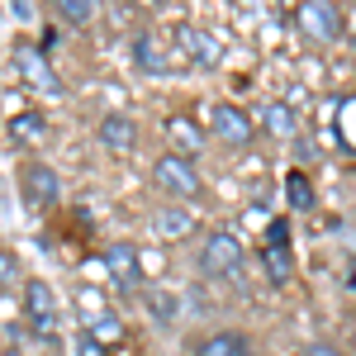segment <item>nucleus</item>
Here are the masks:
<instances>
[{
  "instance_id": "a211bd4d",
  "label": "nucleus",
  "mask_w": 356,
  "mask_h": 356,
  "mask_svg": "<svg viewBox=\"0 0 356 356\" xmlns=\"http://www.w3.org/2000/svg\"><path fill=\"white\" fill-rule=\"evenodd\" d=\"M86 332H90L100 347H110V342H119V337H124V318H119L114 309H105V314H95V318L86 323Z\"/></svg>"
},
{
  "instance_id": "f257e3e1",
  "label": "nucleus",
  "mask_w": 356,
  "mask_h": 356,
  "mask_svg": "<svg viewBox=\"0 0 356 356\" xmlns=\"http://www.w3.org/2000/svg\"><path fill=\"white\" fill-rule=\"evenodd\" d=\"M295 29H300V38L318 43V48H332V43L347 33L337 0H300V5H295Z\"/></svg>"
},
{
  "instance_id": "9b49d317",
  "label": "nucleus",
  "mask_w": 356,
  "mask_h": 356,
  "mask_svg": "<svg viewBox=\"0 0 356 356\" xmlns=\"http://www.w3.org/2000/svg\"><path fill=\"white\" fill-rule=\"evenodd\" d=\"M95 138H100V147H105V152H114V157H129V152L138 147V124L129 119V114L114 110V114H105V119H100Z\"/></svg>"
},
{
  "instance_id": "a878e982",
  "label": "nucleus",
  "mask_w": 356,
  "mask_h": 356,
  "mask_svg": "<svg viewBox=\"0 0 356 356\" xmlns=\"http://www.w3.org/2000/svg\"><path fill=\"white\" fill-rule=\"evenodd\" d=\"M48 356H62V352H57V342H53V352H48Z\"/></svg>"
},
{
  "instance_id": "bb28decb",
  "label": "nucleus",
  "mask_w": 356,
  "mask_h": 356,
  "mask_svg": "<svg viewBox=\"0 0 356 356\" xmlns=\"http://www.w3.org/2000/svg\"><path fill=\"white\" fill-rule=\"evenodd\" d=\"M252 356H257V352H252Z\"/></svg>"
},
{
  "instance_id": "f8f14e48",
  "label": "nucleus",
  "mask_w": 356,
  "mask_h": 356,
  "mask_svg": "<svg viewBox=\"0 0 356 356\" xmlns=\"http://www.w3.org/2000/svg\"><path fill=\"white\" fill-rule=\"evenodd\" d=\"M129 53H134L138 72H147V76H162V72H171L166 62H171V53H166V43H157L152 33H138L134 43H129Z\"/></svg>"
},
{
  "instance_id": "393cba45",
  "label": "nucleus",
  "mask_w": 356,
  "mask_h": 356,
  "mask_svg": "<svg viewBox=\"0 0 356 356\" xmlns=\"http://www.w3.org/2000/svg\"><path fill=\"white\" fill-rule=\"evenodd\" d=\"M134 5H143V10H157V5H166V0H134Z\"/></svg>"
},
{
  "instance_id": "0eeeda50",
  "label": "nucleus",
  "mask_w": 356,
  "mask_h": 356,
  "mask_svg": "<svg viewBox=\"0 0 356 356\" xmlns=\"http://www.w3.org/2000/svg\"><path fill=\"white\" fill-rule=\"evenodd\" d=\"M19 191L33 209H53L57 195H62V181H57V171L48 162H24L19 166Z\"/></svg>"
},
{
  "instance_id": "aec40b11",
  "label": "nucleus",
  "mask_w": 356,
  "mask_h": 356,
  "mask_svg": "<svg viewBox=\"0 0 356 356\" xmlns=\"http://www.w3.org/2000/svg\"><path fill=\"white\" fill-rule=\"evenodd\" d=\"M53 10L67 19L72 29H86L90 19H95V0H53Z\"/></svg>"
},
{
  "instance_id": "7ed1b4c3",
  "label": "nucleus",
  "mask_w": 356,
  "mask_h": 356,
  "mask_svg": "<svg viewBox=\"0 0 356 356\" xmlns=\"http://www.w3.org/2000/svg\"><path fill=\"white\" fill-rule=\"evenodd\" d=\"M152 181H157V191L166 200H181V204H191L204 195V181H200V171H195L191 157H176V152H162L157 166H152Z\"/></svg>"
},
{
  "instance_id": "4be33fe9",
  "label": "nucleus",
  "mask_w": 356,
  "mask_h": 356,
  "mask_svg": "<svg viewBox=\"0 0 356 356\" xmlns=\"http://www.w3.org/2000/svg\"><path fill=\"white\" fill-rule=\"evenodd\" d=\"M76 356H105V347H100L90 332H81V337H76Z\"/></svg>"
},
{
  "instance_id": "412c9836",
  "label": "nucleus",
  "mask_w": 356,
  "mask_h": 356,
  "mask_svg": "<svg viewBox=\"0 0 356 356\" xmlns=\"http://www.w3.org/2000/svg\"><path fill=\"white\" fill-rule=\"evenodd\" d=\"M285 191H290V204L295 209H314V191H309V176L304 171H290L285 176Z\"/></svg>"
},
{
  "instance_id": "2eb2a0df",
  "label": "nucleus",
  "mask_w": 356,
  "mask_h": 356,
  "mask_svg": "<svg viewBox=\"0 0 356 356\" xmlns=\"http://www.w3.org/2000/svg\"><path fill=\"white\" fill-rule=\"evenodd\" d=\"M257 129H266L271 138H295L300 119H295V110H290V105L271 100V105H261V114H257Z\"/></svg>"
},
{
  "instance_id": "dca6fc26",
  "label": "nucleus",
  "mask_w": 356,
  "mask_h": 356,
  "mask_svg": "<svg viewBox=\"0 0 356 356\" xmlns=\"http://www.w3.org/2000/svg\"><path fill=\"white\" fill-rule=\"evenodd\" d=\"M152 233H157L162 243H176V238H191L195 233V219L186 209H162V214L152 219Z\"/></svg>"
},
{
  "instance_id": "1a4fd4ad",
  "label": "nucleus",
  "mask_w": 356,
  "mask_h": 356,
  "mask_svg": "<svg viewBox=\"0 0 356 356\" xmlns=\"http://www.w3.org/2000/svg\"><path fill=\"white\" fill-rule=\"evenodd\" d=\"M15 72H19V81H29L33 90H43V95H62V81H57V72L48 67V57L38 53V48H15Z\"/></svg>"
},
{
  "instance_id": "5701e85b",
  "label": "nucleus",
  "mask_w": 356,
  "mask_h": 356,
  "mask_svg": "<svg viewBox=\"0 0 356 356\" xmlns=\"http://www.w3.org/2000/svg\"><path fill=\"white\" fill-rule=\"evenodd\" d=\"M304 356H347V352L332 347V342H314V347H304Z\"/></svg>"
},
{
  "instance_id": "f03ea898",
  "label": "nucleus",
  "mask_w": 356,
  "mask_h": 356,
  "mask_svg": "<svg viewBox=\"0 0 356 356\" xmlns=\"http://www.w3.org/2000/svg\"><path fill=\"white\" fill-rule=\"evenodd\" d=\"M243 238L238 233H228V228H214L209 238H204V247H200V257H195V266H200V275H209V280H228V275L243 271Z\"/></svg>"
},
{
  "instance_id": "9d476101",
  "label": "nucleus",
  "mask_w": 356,
  "mask_h": 356,
  "mask_svg": "<svg viewBox=\"0 0 356 356\" xmlns=\"http://www.w3.org/2000/svg\"><path fill=\"white\" fill-rule=\"evenodd\" d=\"M261 261H266V275H271L275 285L290 280L295 261H290V223H285V219L266 228V252H261Z\"/></svg>"
},
{
  "instance_id": "6e6552de",
  "label": "nucleus",
  "mask_w": 356,
  "mask_h": 356,
  "mask_svg": "<svg viewBox=\"0 0 356 356\" xmlns=\"http://www.w3.org/2000/svg\"><path fill=\"white\" fill-rule=\"evenodd\" d=\"M162 138H166V152H176V157L195 162V152H204V124L191 119V114H166Z\"/></svg>"
},
{
  "instance_id": "4468645a",
  "label": "nucleus",
  "mask_w": 356,
  "mask_h": 356,
  "mask_svg": "<svg viewBox=\"0 0 356 356\" xmlns=\"http://www.w3.org/2000/svg\"><path fill=\"white\" fill-rule=\"evenodd\" d=\"M200 356H252V342H247V332H238V328H219V332H209V337L200 342Z\"/></svg>"
},
{
  "instance_id": "423d86ee",
  "label": "nucleus",
  "mask_w": 356,
  "mask_h": 356,
  "mask_svg": "<svg viewBox=\"0 0 356 356\" xmlns=\"http://www.w3.org/2000/svg\"><path fill=\"white\" fill-rule=\"evenodd\" d=\"M171 38H176V48L186 53V62H191V67H219V62H223V43L209 33V29L176 24V29H171Z\"/></svg>"
},
{
  "instance_id": "39448f33",
  "label": "nucleus",
  "mask_w": 356,
  "mask_h": 356,
  "mask_svg": "<svg viewBox=\"0 0 356 356\" xmlns=\"http://www.w3.org/2000/svg\"><path fill=\"white\" fill-rule=\"evenodd\" d=\"M257 119L243 110V105H228V100H219V105H209V138L214 143H223V147H252L257 143Z\"/></svg>"
},
{
  "instance_id": "20e7f679",
  "label": "nucleus",
  "mask_w": 356,
  "mask_h": 356,
  "mask_svg": "<svg viewBox=\"0 0 356 356\" xmlns=\"http://www.w3.org/2000/svg\"><path fill=\"white\" fill-rule=\"evenodd\" d=\"M19 309H24V323L33 328V337L57 342V295H53V285H48V280L29 275L24 290H19Z\"/></svg>"
},
{
  "instance_id": "ddd939ff",
  "label": "nucleus",
  "mask_w": 356,
  "mask_h": 356,
  "mask_svg": "<svg viewBox=\"0 0 356 356\" xmlns=\"http://www.w3.org/2000/svg\"><path fill=\"white\" fill-rule=\"evenodd\" d=\"M105 266H110V275L119 280V285H129V290H138V285H143V261H138L134 247L114 243L110 252H105Z\"/></svg>"
},
{
  "instance_id": "b1692460",
  "label": "nucleus",
  "mask_w": 356,
  "mask_h": 356,
  "mask_svg": "<svg viewBox=\"0 0 356 356\" xmlns=\"http://www.w3.org/2000/svg\"><path fill=\"white\" fill-rule=\"evenodd\" d=\"M0 356H29V352H24V347H15V342H10V347H5Z\"/></svg>"
},
{
  "instance_id": "f3484780",
  "label": "nucleus",
  "mask_w": 356,
  "mask_h": 356,
  "mask_svg": "<svg viewBox=\"0 0 356 356\" xmlns=\"http://www.w3.org/2000/svg\"><path fill=\"white\" fill-rule=\"evenodd\" d=\"M43 134H48V119L38 110H24L10 119V143H43Z\"/></svg>"
},
{
  "instance_id": "6ab92c4d",
  "label": "nucleus",
  "mask_w": 356,
  "mask_h": 356,
  "mask_svg": "<svg viewBox=\"0 0 356 356\" xmlns=\"http://www.w3.org/2000/svg\"><path fill=\"white\" fill-rule=\"evenodd\" d=\"M24 266H19V257L10 252V247H0V290L5 295H15V290H24Z\"/></svg>"
}]
</instances>
